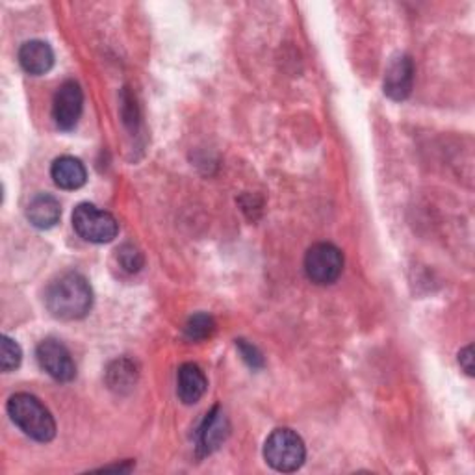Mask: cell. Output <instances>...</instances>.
<instances>
[{
	"instance_id": "d6986e66",
	"label": "cell",
	"mask_w": 475,
	"mask_h": 475,
	"mask_svg": "<svg viewBox=\"0 0 475 475\" xmlns=\"http://www.w3.org/2000/svg\"><path fill=\"white\" fill-rule=\"evenodd\" d=\"M459 364L468 375H473V348L471 345H468V348H464L459 353Z\"/></svg>"
},
{
	"instance_id": "7c38bea8",
	"label": "cell",
	"mask_w": 475,
	"mask_h": 475,
	"mask_svg": "<svg viewBox=\"0 0 475 475\" xmlns=\"http://www.w3.org/2000/svg\"><path fill=\"white\" fill-rule=\"evenodd\" d=\"M28 222L41 231L53 229L62 218V206L60 201L49 193L35 195L26 208Z\"/></svg>"
},
{
	"instance_id": "52a82bcc",
	"label": "cell",
	"mask_w": 475,
	"mask_h": 475,
	"mask_svg": "<svg viewBox=\"0 0 475 475\" xmlns=\"http://www.w3.org/2000/svg\"><path fill=\"white\" fill-rule=\"evenodd\" d=\"M82 108L84 94L80 85L74 80L64 82L58 88L53 103V117L60 131H73L82 115Z\"/></svg>"
},
{
	"instance_id": "9a60e30c",
	"label": "cell",
	"mask_w": 475,
	"mask_h": 475,
	"mask_svg": "<svg viewBox=\"0 0 475 475\" xmlns=\"http://www.w3.org/2000/svg\"><path fill=\"white\" fill-rule=\"evenodd\" d=\"M0 355H3V357H0L3 371L10 373V371H14L21 366V361H23L21 345L6 334H3V338H0Z\"/></svg>"
},
{
	"instance_id": "3957f363",
	"label": "cell",
	"mask_w": 475,
	"mask_h": 475,
	"mask_svg": "<svg viewBox=\"0 0 475 475\" xmlns=\"http://www.w3.org/2000/svg\"><path fill=\"white\" fill-rule=\"evenodd\" d=\"M264 459L277 471H297L305 464L307 448L295 430L275 429L264 444Z\"/></svg>"
},
{
	"instance_id": "2e32d148",
	"label": "cell",
	"mask_w": 475,
	"mask_h": 475,
	"mask_svg": "<svg viewBox=\"0 0 475 475\" xmlns=\"http://www.w3.org/2000/svg\"><path fill=\"white\" fill-rule=\"evenodd\" d=\"M184 331H186V336L190 340H206V338H210L213 334L215 322H213V318L210 314L199 312V314H193L188 320Z\"/></svg>"
},
{
	"instance_id": "8fae6325",
	"label": "cell",
	"mask_w": 475,
	"mask_h": 475,
	"mask_svg": "<svg viewBox=\"0 0 475 475\" xmlns=\"http://www.w3.org/2000/svg\"><path fill=\"white\" fill-rule=\"evenodd\" d=\"M208 388L204 371L197 364H183L177 375V396L184 405H195L201 401Z\"/></svg>"
},
{
	"instance_id": "8992f818",
	"label": "cell",
	"mask_w": 475,
	"mask_h": 475,
	"mask_svg": "<svg viewBox=\"0 0 475 475\" xmlns=\"http://www.w3.org/2000/svg\"><path fill=\"white\" fill-rule=\"evenodd\" d=\"M37 362L43 371H47L53 379L60 382H69L76 377V364L65 345L58 340H43L35 350Z\"/></svg>"
},
{
	"instance_id": "5b68a950",
	"label": "cell",
	"mask_w": 475,
	"mask_h": 475,
	"mask_svg": "<svg viewBox=\"0 0 475 475\" xmlns=\"http://www.w3.org/2000/svg\"><path fill=\"white\" fill-rule=\"evenodd\" d=\"M343 270L341 251L327 242L312 245L305 254V272L307 277L322 286L332 284L338 281Z\"/></svg>"
},
{
	"instance_id": "9c48e42d",
	"label": "cell",
	"mask_w": 475,
	"mask_h": 475,
	"mask_svg": "<svg viewBox=\"0 0 475 475\" xmlns=\"http://www.w3.org/2000/svg\"><path fill=\"white\" fill-rule=\"evenodd\" d=\"M229 437V420L222 407H213L203 420L197 433L199 455H210L218 450Z\"/></svg>"
},
{
	"instance_id": "277c9868",
	"label": "cell",
	"mask_w": 475,
	"mask_h": 475,
	"mask_svg": "<svg viewBox=\"0 0 475 475\" xmlns=\"http://www.w3.org/2000/svg\"><path fill=\"white\" fill-rule=\"evenodd\" d=\"M73 229L90 243H110L119 233V223L110 212L82 203L73 212Z\"/></svg>"
},
{
	"instance_id": "ac0fdd59",
	"label": "cell",
	"mask_w": 475,
	"mask_h": 475,
	"mask_svg": "<svg viewBox=\"0 0 475 475\" xmlns=\"http://www.w3.org/2000/svg\"><path fill=\"white\" fill-rule=\"evenodd\" d=\"M236 345H238L242 359L247 362V366H251L252 370H258V368L264 366V357H262V353L258 351L252 343H249V341H245V340H236Z\"/></svg>"
},
{
	"instance_id": "7a4b0ae2",
	"label": "cell",
	"mask_w": 475,
	"mask_h": 475,
	"mask_svg": "<svg viewBox=\"0 0 475 475\" xmlns=\"http://www.w3.org/2000/svg\"><path fill=\"white\" fill-rule=\"evenodd\" d=\"M8 414L26 437L47 444L56 437V421L51 411L32 394H15L8 400Z\"/></svg>"
},
{
	"instance_id": "6da1fadb",
	"label": "cell",
	"mask_w": 475,
	"mask_h": 475,
	"mask_svg": "<svg viewBox=\"0 0 475 475\" xmlns=\"http://www.w3.org/2000/svg\"><path fill=\"white\" fill-rule=\"evenodd\" d=\"M45 305L56 320H82L94 307V290L84 275L69 272L49 284Z\"/></svg>"
},
{
	"instance_id": "e0dca14e",
	"label": "cell",
	"mask_w": 475,
	"mask_h": 475,
	"mask_svg": "<svg viewBox=\"0 0 475 475\" xmlns=\"http://www.w3.org/2000/svg\"><path fill=\"white\" fill-rule=\"evenodd\" d=\"M117 261L121 268L128 273H138L143 268V254L134 245L126 243L117 249Z\"/></svg>"
},
{
	"instance_id": "ba28073f",
	"label": "cell",
	"mask_w": 475,
	"mask_h": 475,
	"mask_svg": "<svg viewBox=\"0 0 475 475\" xmlns=\"http://www.w3.org/2000/svg\"><path fill=\"white\" fill-rule=\"evenodd\" d=\"M414 62L407 54H400L391 60L384 73V95L392 101H405L412 92Z\"/></svg>"
},
{
	"instance_id": "30bf717a",
	"label": "cell",
	"mask_w": 475,
	"mask_h": 475,
	"mask_svg": "<svg viewBox=\"0 0 475 475\" xmlns=\"http://www.w3.org/2000/svg\"><path fill=\"white\" fill-rule=\"evenodd\" d=\"M19 64L28 74H45L54 65V51L49 43L41 39L26 41L19 49Z\"/></svg>"
},
{
	"instance_id": "5bb4252c",
	"label": "cell",
	"mask_w": 475,
	"mask_h": 475,
	"mask_svg": "<svg viewBox=\"0 0 475 475\" xmlns=\"http://www.w3.org/2000/svg\"><path fill=\"white\" fill-rule=\"evenodd\" d=\"M106 379H108L110 388H112V391H115V392L131 391V388L136 382V368H134V364L131 361H126V359L115 361L108 368Z\"/></svg>"
},
{
	"instance_id": "4fadbf2b",
	"label": "cell",
	"mask_w": 475,
	"mask_h": 475,
	"mask_svg": "<svg viewBox=\"0 0 475 475\" xmlns=\"http://www.w3.org/2000/svg\"><path fill=\"white\" fill-rule=\"evenodd\" d=\"M51 177L62 190H78L88 181V173L78 158L60 156L51 165Z\"/></svg>"
}]
</instances>
